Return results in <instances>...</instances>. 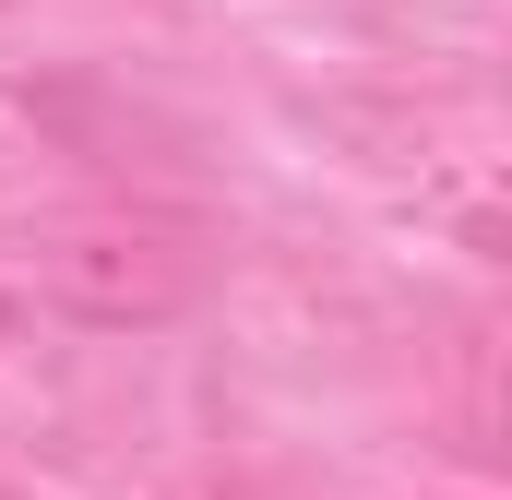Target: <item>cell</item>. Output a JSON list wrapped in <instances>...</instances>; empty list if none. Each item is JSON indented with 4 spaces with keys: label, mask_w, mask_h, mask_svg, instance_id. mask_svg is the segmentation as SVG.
<instances>
[{
    "label": "cell",
    "mask_w": 512,
    "mask_h": 500,
    "mask_svg": "<svg viewBox=\"0 0 512 500\" xmlns=\"http://www.w3.org/2000/svg\"><path fill=\"white\" fill-rule=\"evenodd\" d=\"M0 334H12V286H0Z\"/></svg>",
    "instance_id": "cell-2"
},
{
    "label": "cell",
    "mask_w": 512,
    "mask_h": 500,
    "mask_svg": "<svg viewBox=\"0 0 512 500\" xmlns=\"http://www.w3.org/2000/svg\"><path fill=\"white\" fill-rule=\"evenodd\" d=\"M0 500H12V489H0Z\"/></svg>",
    "instance_id": "cell-3"
},
{
    "label": "cell",
    "mask_w": 512,
    "mask_h": 500,
    "mask_svg": "<svg viewBox=\"0 0 512 500\" xmlns=\"http://www.w3.org/2000/svg\"><path fill=\"white\" fill-rule=\"evenodd\" d=\"M36 298L96 322V334H155L179 310L215 298V239L203 227H155V215H120V227H72V239L36 250Z\"/></svg>",
    "instance_id": "cell-1"
}]
</instances>
